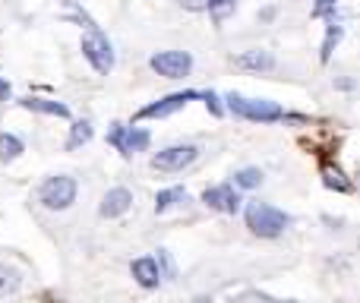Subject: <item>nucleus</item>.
Segmentation results:
<instances>
[{
	"label": "nucleus",
	"mask_w": 360,
	"mask_h": 303,
	"mask_svg": "<svg viewBox=\"0 0 360 303\" xmlns=\"http://www.w3.org/2000/svg\"><path fill=\"white\" fill-rule=\"evenodd\" d=\"M291 224V215H285L281 209L266 202H250L247 205V228L256 237H281L285 228Z\"/></svg>",
	"instance_id": "f257e3e1"
},
{
	"label": "nucleus",
	"mask_w": 360,
	"mask_h": 303,
	"mask_svg": "<svg viewBox=\"0 0 360 303\" xmlns=\"http://www.w3.org/2000/svg\"><path fill=\"white\" fill-rule=\"evenodd\" d=\"M228 108L243 120H253V124H275V120H285L281 105L266 98H243V95L231 92L228 95Z\"/></svg>",
	"instance_id": "f03ea898"
},
{
	"label": "nucleus",
	"mask_w": 360,
	"mask_h": 303,
	"mask_svg": "<svg viewBox=\"0 0 360 303\" xmlns=\"http://www.w3.org/2000/svg\"><path fill=\"white\" fill-rule=\"evenodd\" d=\"M38 199H41L44 209L51 212H63L76 202V180L67 177V174H57V177H48L38 190Z\"/></svg>",
	"instance_id": "7ed1b4c3"
},
{
	"label": "nucleus",
	"mask_w": 360,
	"mask_h": 303,
	"mask_svg": "<svg viewBox=\"0 0 360 303\" xmlns=\"http://www.w3.org/2000/svg\"><path fill=\"white\" fill-rule=\"evenodd\" d=\"M82 57H86L95 73H101V76H108L114 70V48H111V41H108V35H101V29H92L82 38Z\"/></svg>",
	"instance_id": "20e7f679"
},
{
	"label": "nucleus",
	"mask_w": 360,
	"mask_h": 303,
	"mask_svg": "<svg viewBox=\"0 0 360 303\" xmlns=\"http://www.w3.org/2000/svg\"><path fill=\"white\" fill-rule=\"evenodd\" d=\"M199 92H193V89H184V92H174V95H165V98L152 101V105L139 108L136 111V120H162V117H171V114H177L180 108H186L190 101H196Z\"/></svg>",
	"instance_id": "39448f33"
},
{
	"label": "nucleus",
	"mask_w": 360,
	"mask_h": 303,
	"mask_svg": "<svg viewBox=\"0 0 360 303\" xmlns=\"http://www.w3.org/2000/svg\"><path fill=\"white\" fill-rule=\"evenodd\" d=\"M108 143L114 146L124 158H133L136 152L149 149V133L139 130V127H124V124H114L111 133H108Z\"/></svg>",
	"instance_id": "423d86ee"
},
{
	"label": "nucleus",
	"mask_w": 360,
	"mask_h": 303,
	"mask_svg": "<svg viewBox=\"0 0 360 303\" xmlns=\"http://www.w3.org/2000/svg\"><path fill=\"white\" fill-rule=\"evenodd\" d=\"M149 67L165 79H184L193 70V57L186 51H158V54H152Z\"/></svg>",
	"instance_id": "0eeeda50"
},
{
	"label": "nucleus",
	"mask_w": 360,
	"mask_h": 303,
	"mask_svg": "<svg viewBox=\"0 0 360 303\" xmlns=\"http://www.w3.org/2000/svg\"><path fill=\"white\" fill-rule=\"evenodd\" d=\"M196 155H199L196 146H168L158 155H152V167L162 174H177L184 167H190L196 161Z\"/></svg>",
	"instance_id": "6e6552de"
},
{
	"label": "nucleus",
	"mask_w": 360,
	"mask_h": 303,
	"mask_svg": "<svg viewBox=\"0 0 360 303\" xmlns=\"http://www.w3.org/2000/svg\"><path fill=\"white\" fill-rule=\"evenodd\" d=\"M202 202L215 212H224V215H237V209H240V196H237L234 186H228V183L209 186V190L202 193Z\"/></svg>",
	"instance_id": "1a4fd4ad"
},
{
	"label": "nucleus",
	"mask_w": 360,
	"mask_h": 303,
	"mask_svg": "<svg viewBox=\"0 0 360 303\" xmlns=\"http://www.w3.org/2000/svg\"><path fill=\"white\" fill-rule=\"evenodd\" d=\"M130 205H133V193L127 190V186H114V190H108L105 199H101L98 215L101 218H120L130 212Z\"/></svg>",
	"instance_id": "9d476101"
},
{
	"label": "nucleus",
	"mask_w": 360,
	"mask_h": 303,
	"mask_svg": "<svg viewBox=\"0 0 360 303\" xmlns=\"http://www.w3.org/2000/svg\"><path fill=\"white\" fill-rule=\"evenodd\" d=\"M130 272H133V278H136L143 288H149V291L162 285V272H158V262L152 259V256H139V259H133Z\"/></svg>",
	"instance_id": "9b49d317"
},
{
	"label": "nucleus",
	"mask_w": 360,
	"mask_h": 303,
	"mask_svg": "<svg viewBox=\"0 0 360 303\" xmlns=\"http://www.w3.org/2000/svg\"><path fill=\"white\" fill-rule=\"evenodd\" d=\"M234 67L253 70V73H266V70L275 67V57L269 54V51H243V54L234 57Z\"/></svg>",
	"instance_id": "f8f14e48"
},
{
	"label": "nucleus",
	"mask_w": 360,
	"mask_h": 303,
	"mask_svg": "<svg viewBox=\"0 0 360 303\" xmlns=\"http://www.w3.org/2000/svg\"><path fill=\"white\" fill-rule=\"evenodd\" d=\"M19 105L25 108V111H35V114H48V117H70V108L60 105V101H51V98H22Z\"/></svg>",
	"instance_id": "ddd939ff"
},
{
	"label": "nucleus",
	"mask_w": 360,
	"mask_h": 303,
	"mask_svg": "<svg viewBox=\"0 0 360 303\" xmlns=\"http://www.w3.org/2000/svg\"><path fill=\"white\" fill-rule=\"evenodd\" d=\"M323 183L329 186V190H335V193H351L354 186H351V180L342 174V167H332V165H323Z\"/></svg>",
	"instance_id": "4468645a"
},
{
	"label": "nucleus",
	"mask_w": 360,
	"mask_h": 303,
	"mask_svg": "<svg viewBox=\"0 0 360 303\" xmlns=\"http://www.w3.org/2000/svg\"><path fill=\"white\" fill-rule=\"evenodd\" d=\"M342 35H345V29L335 22V19H332V22H329V29H326V41H323V48H319V60H323V63H329V60H332V51L338 48V41H342Z\"/></svg>",
	"instance_id": "2eb2a0df"
},
{
	"label": "nucleus",
	"mask_w": 360,
	"mask_h": 303,
	"mask_svg": "<svg viewBox=\"0 0 360 303\" xmlns=\"http://www.w3.org/2000/svg\"><path fill=\"white\" fill-rule=\"evenodd\" d=\"M19 155H22V139L13 136V133H0V161L10 165V161H16Z\"/></svg>",
	"instance_id": "dca6fc26"
},
{
	"label": "nucleus",
	"mask_w": 360,
	"mask_h": 303,
	"mask_svg": "<svg viewBox=\"0 0 360 303\" xmlns=\"http://www.w3.org/2000/svg\"><path fill=\"white\" fill-rule=\"evenodd\" d=\"M92 139V124L89 120H76L73 130H70V139H67V152H76L79 146H86Z\"/></svg>",
	"instance_id": "f3484780"
},
{
	"label": "nucleus",
	"mask_w": 360,
	"mask_h": 303,
	"mask_svg": "<svg viewBox=\"0 0 360 303\" xmlns=\"http://www.w3.org/2000/svg\"><path fill=\"white\" fill-rule=\"evenodd\" d=\"M19 285H22V275H19V269L0 266V297H6V294H16Z\"/></svg>",
	"instance_id": "a211bd4d"
},
{
	"label": "nucleus",
	"mask_w": 360,
	"mask_h": 303,
	"mask_svg": "<svg viewBox=\"0 0 360 303\" xmlns=\"http://www.w3.org/2000/svg\"><path fill=\"white\" fill-rule=\"evenodd\" d=\"M180 199H186V193L180 190V186H171V190H162V193H158V196H155V212H158V215H162V212H168L171 205H177Z\"/></svg>",
	"instance_id": "6ab92c4d"
},
{
	"label": "nucleus",
	"mask_w": 360,
	"mask_h": 303,
	"mask_svg": "<svg viewBox=\"0 0 360 303\" xmlns=\"http://www.w3.org/2000/svg\"><path fill=\"white\" fill-rule=\"evenodd\" d=\"M234 183L240 186V190H256V186L262 183V171L259 167H243V171L234 174Z\"/></svg>",
	"instance_id": "aec40b11"
},
{
	"label": "nucleus",
	"mask_w": 360,
	"mask_h": 303,
	"mask_svg": "<svg viewBox=\"0 0 360 303\" xmlns=\"http://www.w3.org/2000/svg\"><path fill=\"white\" fill-rule=\"evenodd\" d=\"M234 6H237V0H205V10H209L215 19H224Z\"/></svg>",
	"instance_id": "412c9836"
},
{
	"label": "nucleus",
	"mask_w": 360,
	"mask_h": 303,
	"mask_svg": "<svg viewBox=\"0 0 360 303\" xmlns=\"http://www.w3.org/2000/svg\"><path fill=\"white\" fill-rule=\"evenodd\" d=\"M335 6H338V0H316V6H313V16H316V19H323V16L335 19Z\"/></svg>",
	"instance_id": "4be33fe9"
},
{
	"label": "nucleus",
	"mask_w": 360,
	"mask_h": 303,
	"mask_svg": "<svg viewBox=\"0 0 360 303\" xmlns=\"http://www.w3.org/2000/svg\"><path fill=\"white\" fill-rule=\"evenodd\" d=\"M199 98L205 101V108H209V111L215 114V117H221V101H218V95H215V92H202Z\"/></svg>",
	"instance_id": "5701e85b"
},
{
	"label": "nucleus",
	"mask_w": 360,
	"mask_h": 303,
	"mask_svg": "<svg viewBox=\"0 0 360 303\" xmlns=\"http://www.w3.org/2000/svg\"><path fill=\"white\" fill-rule=\"evenodd\" d=\"M13 98V89H10V82L6 79H0V101H10Z\"/></svg>",
	"instance_id": "b1692460"
}]
</instances>
